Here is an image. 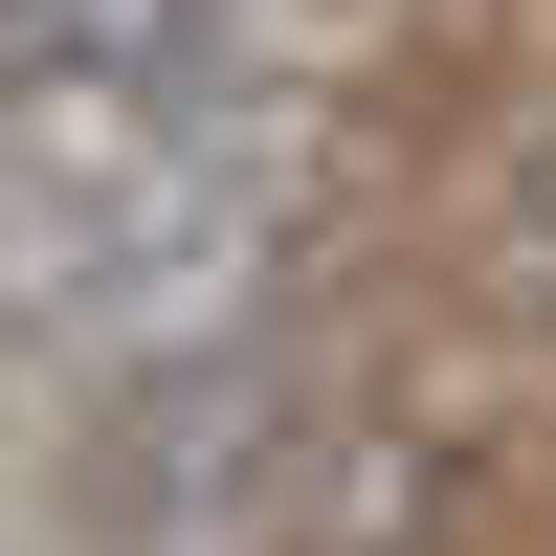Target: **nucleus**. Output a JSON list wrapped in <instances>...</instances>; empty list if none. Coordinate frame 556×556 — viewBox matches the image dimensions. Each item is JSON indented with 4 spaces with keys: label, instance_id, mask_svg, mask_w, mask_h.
<instances>
[{
    "label": "nucleus",
    "instance_id": "1",
    "mask_svg": "<svg viewBox=\"0 0 556 556\" xmlns=\"http://www.w3.org/2000/svg\"><path fill=\"white\" fill-rule=\"evenodd\" d=\"M490 401H401V379H312V424L267 445V490H245V534L267 556H468L490 534Z\"/></svg>",
    "mask_w": 556,
    "mask_h": 556
},
{
    "label": "nucleus",
    "instance_id": "2",
    "mask_svg": "<svg viewBox=\"0 0 556 556\" xmlns=\"http://www.w3.org/2000/svg\"><path fill=\"white\" fill-rule=\"evenodd\" d=\"M468 312L490 334H556V134H513L468 178Z\"/></svg>",
    "mask_w": 556,
    "mask_h": 556
},
{
    "label": "nucleus",
    "instance_id": "3",
    "mask_svg": "<svg viewBox=\"0 0 556 556\" xmlns=\"http://www.w3.org/2000/svg\"><path fill=\"white\" fill-rule=\"evenodd\" d=\"M201 0H45V67H178Z\"/></svg>",
    "mask_w": 556,
    "mask_h": 556
}]
</instances>
